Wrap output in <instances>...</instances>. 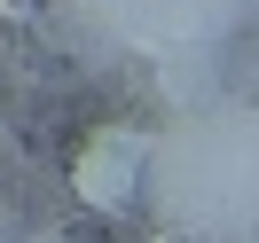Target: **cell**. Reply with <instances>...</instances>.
Listing matches in <instances>:
<instances>
[{
	"mask_svg": "<svg viewBox=\"0 0 259 243\" xmlns=\"http://www.w3.org/2000/svg\"><path fill=\"white\" fill-rule=\"evenodd\" d=\"M134 173H142V133L102 126L95 141L79 149V165H71V188H79L87 212H126L134 204Z\"/></svg>",
	"mask_w": 259,
	"mask_h": 243,
	"instance_id": "1",
	"label": "cell"
}]
</instances>
